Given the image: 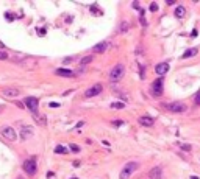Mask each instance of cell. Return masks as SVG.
<instances>
[{
	"label": "cell",
	"instance_id": "29",
	"mask_svg": "<svg viewBox=\"0 0 200 179\" xmlns=\"http://www.w3.org/2000/svg\"><path fill=\"white\" fill-rule=\"evenodd\" d=\"M197 34H198V31L197 30H192V31H191V38H195Z\"/></svg>",
	"mask_w": 200,
	"mask_h": 179
},
{
	"label": "cell",
	"instance_id": "21",
	"mask_svg": "<svg viewBox=\"0 0 200 179\" xmlns=\"http://www.w3.org/2000/svg\"><path fill=\"white\" fill-rule=\"evenodd\" d=\"M55 153H58V154H66L67 153V148H64L63 145H56L55 147Z\"/></svg>",
	"mask_w": 200,
	"mask_h": 179
},
{
	"label": "cell",
	"instance_id": "5",
	"mask_svg": "<svg viewBox=\"0 0 200 179\" xmlns=\"http://www.w3.org/2000/svg\"><path fill=\"white\" fill-rule=\"evenodd\" d=\"M166 109L169 112H174V114H183L186 111V104L181 103V101H172V103L166 104Z\"/></svg>",
	"mask_w": 200,
	"mask_h": 179
},
{
	"label": "cell",
	"instance_id": "9",
	"mask_svg": "<svg viewBox=\"0 0 200 179\" xmlns=\"http://www.w3.org/2000/svg\"><path fill=\"white\" fill-rule=\"evenodd\" d=\"M169 69H170L169 62H160V64H156V66H155V72H156V75H160L161 78L167 73Z\"/></svg>",
	"mask_w": 200,
	"mask_h": 179
},
{
	"label": "cell",
	"instance_id": "8",
	"mask_svg": "<svg viewBox=\"0 0 200 179\" xmlns=\"http://www.w3.org/2000/svg\"><path fill=\"white\" fill-rule=\"evenodd\" d=\"M102 91H103V86L100 84V83H97V84H94V86H91L88 91L85 92V97L86 98H92V97H97L98 94H102Z\"/></svg>",
	"mask_w": 200,
	"mask_h": 179
},
{
	"label": "cell",
	"instance_id": "2",
	"mask_svg": "<svg viewBox=\"0 0 200 179\" xmlns=\"http://www.w3.org/2000/svg\"><path fill=\"white\" fill-rule=\"evenodd\" d=\"M124 75H125V66L124 64H116L111 69V72H110V79L113 83L121 81V79L124 78Z\"/></svg>",
	"mask_w": 200,
	"mask_h": 179
},
{
	"label": "cell",
	"instance_id": "13",
	"mask_svg": "<svg viewBox=\"0 0 200 179\" xmlns=\"http://www.w3.org/2000/svg\"><path fill=\"white\" fill-rule=\"evenodd\" d=\"M161 177H163L161 167H155V168H152L149 171V179H161Z\"/></svg>",
	"mask_w": 200,
	"mask_h": 179
},
{
	"label": "cell",
	"instance_id": "6",
	"mask_svg": "<svg viewBox=\"0 0 200 179\" xmlns=\"http://www.w3.org/2000/svg\"><path fill=\"white\" fill-rule=\"evenodd\" d=\"M163 86H164V79H163V78L155 79V81L152 83V87H150L152 95L153 97H161L163 95Z\"/></svg>",
	"mask_w": 200,
	"mask_h": 179
},
{
	"label": "cell",
	"instance_id": "20",
	"mask_svg": "<svg viewBox=\"0 0 200 179\" xmlns=\"http://www.w3.org/2000/svg\"><path fill=\"white\" fill-rule=\"evenodd\" d=\"M92 56H85V58H81V61H80V66H88L89 62H92Z\"/></svg>",
	"mask_w": 200,
	"mask_h": 179
},
{
	"label": "cell",
	"instance_id": "18",
	"mask_svg": "<svg viewBox=\"0 0 200 179\" xmlns=\"http://www.w3.org/2000/svg\"><path fill=\"white\" fill-rule=\"evenodd\" d=\"M185 14H186L185 6H177V8H175V16L178 17V19H181V17H185Z\"/></svg>",
	"mask_w": 200,
	"mask_h": 179
},
{
	"label": "cell",
	"instance_id": "36",
	"mask_svg": "<svg viewBox=\"0 0 200 179\" xmlns=\"http://www.w3.org/2000/svg\"><path fill=\"white\" fill-rule=\"evenodd\" d=\"M0 48H5V45H3V44H2V42H0Z\"/></svg>",
	"mask_w": 200,
	"mask_h": 179
},
{
	"label": "cell",
	"instance_id": "24",
	"mask_svg": "<svg viewBox=\"0 0 200 179\" xmlns=\"http://www.w3.org/2000/svg\"><path fill=\"white\" fill-rule=\"evenodd\" d=\"M8 59V53L3 51V50H0V61H6Z\"/></svg>",
	"mask_w": 200,
	"mask_h": 179
},
{
	"label": "cell",
	"instance_id": "7",
	"mask_svg": "<svg viewBox=\"0 0 200 179\" xmlns=\"http://www.w3.org/2000/svg\"><path fill=\"white\" fill-rule=\"evenodd\" d=\"M0 134H2L6 140H10V142L17 140V132L11 126H2V128H0Z\"/></svg>",
	"mask_w": 200,
	"mask_h": 179
},
{
	"label": "cell",
	"instance_id": "38",
	"mask_svg": "<svg viewBox=\"0 0 200 179\" xmlns=\"http://www.w3.org/2000/svg\"><path fill=\"white\" fill-rule=\"evenodd\" d=\"M16 179H24V177H16Z\"/></svg>",
	"mask_w": 200,
	"mask_h": 179
},
{
	"label": "cell",
	"instance_id": "33",
	"mask_svg": "<svg viewBox=\"0 0 200 179\" xmlns=\"http://www.w3.org/2000/svg\"><path fill=\"white\" fill-rule=\"evenodd\" d=\"M58 106H60L58 103H50V107H58Z\"/></svg>",
	"mask_w": 200,
	"mask_h": 179
},
{
	"label": "cell",
	"instance_id": "27",
	"mask_svg": "<svg viewBox=\"0 0 200 179\" xmlns=\"http://www.w3.org/2000/svg\"><path fill=\"white\" fill-rule=\"evenodd\" d=\"M158 10V5L153 2V3H150V11H156Z\"/></svg>",
	"mask_w": 200,
	"mask_h": 179
},
{
	"label": "cell",
	"instance_id": "12",
	"mask_svg": "<svg viewBox=\"0 0 200 179\" xmlns=\"http://www.w3.org/2000/svg\"><path fill=\"white\" fill-rule=\"evenodd\" d=\"M19 94H21V91H19L17 87H6V89H3V91H2V95H5V97H11V98L19 97Z\"/></svg>",
	"mask_w": 200,
	"mask_h": 179
},
{
	"label": "cell",
	"instance_id": "39",
	"mask_svg": "<svg viewBox=\"0 0 200 179\" xmlns=\"http://www.w3.org/2000/svg\"><path fill=\"white\" fill-rule=\"evenodd\" d=\"M74 179H77V177H74Z\"/></svg>",
	"mask_w": 200,
	"mask_h": 179
},
{
	"label": "cell",
	"instance_id": "10",
	"mask_svg": "<svg viewBox=\"0 0 200 179\" xmlns=\"http://www.w3.org/2000/svg\"><path fill=\"white\" fill-rule=\"evenodd\" d=\"M19 131H21V137H22V139H28V137L33 136V129H31V126H28V125H25V123H21Z\"/></svg>",
	"mask_w": 200,
	"mask_h": 179
},
{
	"label": "cell",
	"instance_id": "30",
	"mask_svg": "<svg viewBox=\"0 0 200 179\" xmlns=\"http://www.w3.org/2000/svg\"><path fill=\"white\" fill-rule=\"evenodd\" d=\"M167 5H175V0H166Z\"/></svg>",
	"mask_w": 200,
	"mask_h": 179
},
{
	"label": "cell",
	"instance_id": "26",
	"mask_svg": "<svg viewBox=\"0 0 200 179\" xmlns=\"http://www.w3.org/2000/svg\"><path fill=\"white\" fill-rule=\"evenodd\" d=\"M180 148L183 150V151H191L192 148H191V145H180Z\"/></svg>",
	"mask_w": 200,
	"mask_h": 179
},
{
	"label": "cell",
	"instance_id": "15",
	"mask_svg": "<svg viewBox=\"0 0 200 179\" xmlns=\"http://www.w3.org/2000/svg\"><path fill=\"white\" fill-rule=\"evenodd\" d=\"M113 92H114V95L116 97H119L121 100H124V103H127V101H130V97H128V94L127 92H124V91H117V89H113Z\"/></svg>",
	"mask_w": 200,
	"mask_h": 179
},
{
	"label": "cell",
	"instance_id": "23",
	"mask_svg": "<svg viewBox=\"0 0 200 179\" xmlns=\"http://www.w3.org/2000/svg\"><path fill=\"white\" fill-rule=\"evenodd\" d=\"M128 28H130L128 22H122V23H121V26H119V33H125Z\"/></svg>",
	"mask_w": 200,
	"mask_h": 179
},
{
	"label": "cell",
	"instance_id": "16",
	"mask_svg": "<svg viewBox=\"0 0 200 179\" xmlns=\"http://www.w3.org/2000/svg\"><path fill=\"white\" fill-rule=\"evenodd\" d=\"M56 75H60L63 78H69V76H74V72L69 69H56Z\"/></svg>",
	"mask_w": 200,
	"mask_h": 179
},
{
	"label": "cell",
	"instance_id": "19",
	"mask_svg": "<svg viewBox=\"0 0 200 179\" xmlns=\"http://www.w3.org/2000/svg\"><path fill=\"white\" fill-rule=\"evenodd\" d=\"M111 107H113V109H124L125 103L124 101H114V103H111Z\"/></svg>",
	"mask_w": 200,
	"mask_h": 179
},
{
	"label": "cell",
	"instance_id": "11",
	"mask_svg": "<svg viewBox=\"0 0 200 179\" xmlns=\"http://www.w3.org/2000/svg\"><path fill=\"white\" fill-rule=\"evenodd\" d=\"M108 47H110V42H108V41H102V42L95 44V45L92 47V51L94 53H103V51L108 50Z\"/></svg>",
	"mask_w": 200,
	"mask_h": 179
},
{
	"label": "cell",
	"instance_id": "3",
	"mask_svg": "<svg viewBox=\"0 0 200 179\" xmlns=\"http://www.w3.org/2000/svg\"><path fill=\"white\" fill-rule=\"evenodd\" d=\"M22 168H24V171L27 174H36V171H38V164H36V157H31V159H27L24 160V164H22Z\"/></svg>",
	"mask_w": 200,
	"mask_h": 179
},
{
	"label": "cell",
	"instance_id": "25",
	"mask_svg": "<svg viewBox=\"0 0 200 179\" xmlns=\"http://www.w3.org/2000/svg\"><path fill=\"white\" fill-rule=\"evenodd\" d=\"M194 103L200 106V91H198V92H197V94L194 95Z\"/></svg>",
	"mask_w": 200,
	"mask_h": 179
},
{
	"label": "cell",
	"instance_id": "4",
	"mask_svg": "<svg viewBox=\"0 0 200 179\" xmlns=\"http://www.w3.org/2000/svg\"><path fill=\"white\" fill-rule=\"evenodd\" d=\"M25 106L28 107V111L34 115H38V109H39V100L36 97H27L25 98Z\"/></svg>",
	"mask_w": 200,
	"mask_h": 179
},
{
	"label": "cell",
	"instance_id": "28",
	"mask_svg": "<svg viewBox=\"0 0 200 179\" xmlns=\"http://www.w3.org/2000/svg\"><path fill=\"white\" fill-rule=\"evenodd\" d=\"M113 125H114V126H121V125H124V122L122 120H114Z\"/></svg>",
	"mask_w": 200,
	"mask_h": 179
},
{
	"label": "cell",
	"instance_id": "37",
	"mask_svg": "<svg viewBox=\"0 0 200 179\" xmlns=\"http://www.w3.org/2000/svg\"><path fill=\"white\" fill-rule=\"evenodd\" d=\"M191 179H198V177H195V176H192V177H191Z\"/></svg>",
	"mask_w": 200,
	"mask_h": 179
},
{
	"label": "cell",
	"instance_id": "14",
	"mask_svg": "<svg viewBox=\"0 0 200 179\" xmlns=\"http://www.w3.org/2000/svg\"><path fill=\"white\" fill-rule=\"evenodd\" d=\"M139 123L142 126H153V125H155V120L152 117H149V115H144V117H139Z\"/></svg>",
	"mask_w": 200,
	"mask_h": 179
},
{
	"label": "cell",
	"instance_id": "17",
	"mask_svg": "<svg viewBox=\"0 0 200 179\" xmlns=\"http://www.w3.org/2000/svg\"><path fill=\"white\" fill-rule=\"evenodd\" d=\"M197 55V48H188L183 55H181V58L183 59H188V58H191V56H195Z\"/></svg>",
	"mask_w": 200,
	"mask_h": 179
},
{
	"label": "cell",
	"instance_id": "31",
	"mask_svg": "<svg viewBox=\"0 0 200 179\" xmlns=\"http://www.w3.org/2000/svg\"><path fill=\"white\" fill-rule=\"evenodd\" d=\"M70 61H72V58H64V61H63V62H64V64H69Z\"/></svg>",
	"mask_w": 200,
	"mask_h": 179
},
{
	"label": "cell",
	"instance_id": "35",
	"mask_svg": "<svg viewBox=\"0 0 200 179\" xmlns=\"http://www.w3.org/2000/svg\"><path fill=\"white\" fill-rule=\"evenodd\" d=\"M74 167H80V160H75V162H74Z\"/></svg>",
	"mask_w": 200,
	"mask_h": 179
},
{
	"label": "cell",
	"instance_id": "22",
	"mask_svg": "<svg viewBox=\"0 0 200 179\" xmlns=\"http://www.w3.org/2000/svg\"><path fill=\"white\" fill-rule=\"evenodd\" d=\"M69 150L72 151V153H80L81 151V148L78 145H75V143H69Z\"/></svg>",
	"mask_w": 200,
	"mask_h": 179
},
{
	"label": "cell",
	"instance_id": "32",
	"mask_svg": "<svg viewBox=\"0 0 200 179\" xmlns=\"http://www.w3.org/2000/svg\"><path fill=\"white\" fill-rule=\"evenodd\" d=\"M6 19H8V20H13V19H14V16H11V14H6Z\"/></svg>",
	"mask_w": 200,
	"mask_h": 179
},
{
	"label": "cell",
	"instance_id": "1",
	"mask_svg": "<svg viewBox=\"0 0 200 179\" xmlns=\"http://www.w3.org/2000/svg\"><path fill=\"white\" fill-rule=\"evenodd\" d=\"M139 168V164L138 162H134V160H131V162H127L122 168V171L119 174V179H130L131 174L136 171V170Z\"/></svg>",
	"mask_w": 200,
	"mask_h": 179
},
{
	"label": "cell",
	"instance_id": "34",
	"mask_svg": "<svg viewBox=\"0 0 200 179\" xmlns=\"http://www.w3.org/2000/svg\"><path fill=\"white\" fill-rule=\"evenodd\" d=\"M133 8H136V10H138V8H139V3H138V2H134V3H133Z\"/></svg>",
	"mask_w": 200,
	"mask_h": 179
}]
</instances>
